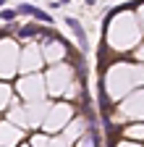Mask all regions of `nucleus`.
<instances>
[{"mask_svg": "<svg viewBox=\"0 0 144 147\" xmlns=\"http://www.w3.org/2000/svg\"><path fill=\"white\" fill-rule=\"evenodd\" d=\"M66 24H68V29H71V32L76 34V40H79V47H81V50L86 53V50H89V42H86V32L81 29V24L76 21L74 16H68V18H66Z\"/></svg>", "mask_w": 144, "mask_h": 147, "instance_id": "f257e3e1", "label": "nucleus"}, {"mask_svg": "<svg viewBox=\"0 0 144 147\" xmlns=\"http://www.w3.org/2000/svg\"><path fill=\"white\" fill-rule=\"evenodd\" d=\"M19 13H29V16H34V18H40V21H50V16L45 13V11H40V8H31V5H19Z\"/></svg>", "mask_w": 144, "mask_h": 147, "instance_id": "f03ea898", "label": "nucleus"}, {"mask_svg": "<svg viewBox=\"0 0 144 147\" xmlns=\"http://www.w3.org/2000/svg\"><path fill=\"white\" fill-rule=\"evenodd\" d=\"M37 34V26H24L21 29V37H34Z\"/></svg>", "mask_w": 144, "mask_h": 147, "instance_id": "7ed1b4c3", "label": "nucleus"}, {"mask_svg": "<svg viewBox=\"0 0 144 147\" xmlns=\"http://www.w3.org/2000/svg\"><path fill=\"white\" fill-rule=\"evenodd\" d=\"M16 18V11H8V8H3V21H13Z\"/></svg>", "mask_w": 144, "mask_h": 147, "instance_id": "20e7f679", "label": "nucleus"}]
</instances>
